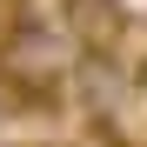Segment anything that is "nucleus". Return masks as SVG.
<instances>
[{
	"label": "nucleus",
	"mask_w": 147,
	"mask_h": 147,
	"mask_svg": "<svg viewBox=\"0 0 147 147\" xmlns=\"http://www.w3.org/2000/svg\"><path fill=\"white\" fill-rule=\"evenodd\" d=\"M74 67H80V40L60 20L40 13H13V27L0 34V80H7L27 107H47L74 94Z\"/></svg>",
	"instance_id": "1"
}]
</instances>
